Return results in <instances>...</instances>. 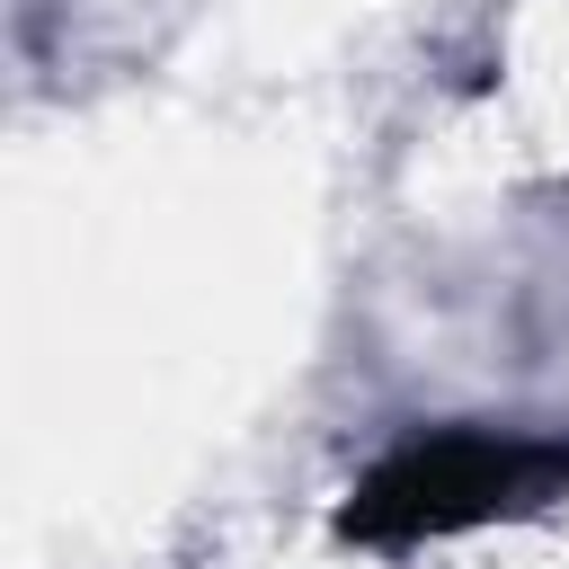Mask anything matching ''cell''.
<instances>
[{
    "label": "cell",
    "instance_id": "6da1fadb",
    "mask_svg": "<svg viewBox=\"0 0 569 569\" xmlns=\"http://www.w3.org/2000/svg\"><path fill=\"white\" fill-rule=\"evenodd\" d=\"M569 480V445H533V436H418L400 453H382L356 498H347V533L356 542H418V533H453L480 516H516L533 498H551Z\"/></svg>",
    "mask_w": 569,
    "mask_h": 569
}]
</instances>
